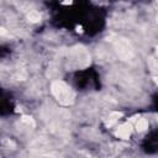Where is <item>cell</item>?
<instances>
[{
	"label": "cell",
	"instance_id": "9",
	"mask_svg": "<svg viewBox=\"0 0 158 158\" xmlns=\"http://www.w3.org/2000/svg\"><path fill=\"white\" fill-rule=\"evenodd\" d=\"M156 53H157V56H158V47L156 48Z\"/></svg>",
	"mask_w": 158,
	"mask_h": 158
},
{
	"label": "cell",
	"instance_id": "3",
	"mask_svg": "<svg viewBox=\"0 0 158 158\" xmlns=\"http://www.w3.org/2000/svg\"><path fill=\"white\" fill-rule=\"evenodd\" d=\"M131 132H132V126H131V123L127 122V123H123V125L118 126V128L116 131V136L122 138V139H127L130 137Z\"/></svg>",
	"mask_w": 158,
	"mask_h": 158
},
{
	"label": "cell",
	"instance_id": "5",
	"mask_svg": "<svg viewBox=\"0 0 158 158\" xmlns=\"http://www.w3.org/2000/svg\"><path fill=\"white\" fill-rule=\"evenodd\" d=\"M27 19H28L31 22H38V21L41 20V15H40L38 11L32 10V11H30V12L27 14Z\"/></svg>",
	"mask_w": 158,
	"mask_h": 158
},
{
	"label": "cell",
	"instance_id": "7",
	"mask_svg": "<svg viewBox=\"0 0 158 158\" xmlns=\"http://www.w3.org/2000/svg\"><path fill=\"white\" fill-rule=\"evenodd\" d=\"M22 122H25V123H27V125H31V126H35V122H33V120H32V117H28V116H22Z\"/></svg>",
	"mask_w": 158,
	"mask_h": 158
},
{
	"label": "cell",
	"instance_id": "8",
	"mask_svg": "<svg viewBox=\"0 0 158 158\" xmlns=\"http://www.w3.org/2000/svg\"><path fill=\"white\" fill-rule=\"evenodd\" d=\"M6 33V31H5V28L4 27H1V35H5Z\"/></svg>",
	"mask_w": 158,
	"mask_h": 158
},
{
	"label": "cell",
	"instance_id": "6",
	"mask_svg": "<svg viewBox=\"0 0 158 158\" xmlns=\"http://www.w3.org/2000/svg\"><path fill=\"white\" fill-rule=\"evenodd\" d=\"M120 116H121V114H120V112H114V114L111 115V117H110V120L107 121V123H106V125L111 126V125H112V123H114V122H115Z\"/></svg>",
	"mask_w": 158,
	"mask_h": 158
},
{
	"label": "cell",
	"instance_id": "1",
	"mask_svg": "<svg viewBox=\"0 0 158 158\" xmlns=\"http://www.w3.org/2000/svg\"><path fill=\"white\" fill-rule=\"evenodd\" d=\"M51 91L54 95V98L58 100L59 104L62 105H70L74 101V91L69 85H67L62 80H54L51 85Z\"/></svg>",
	"mask_w": 158,
	"mask_h": 158
},
{
	"label": "cell",
	"instance_id": "4",
	"mask_svg": "<svg viewBox=\"0 0 158 158\" xmlns=\"http://www.w3.org/2000/svg\"><path fill=\"white\" fill-rule=\"evenodd\" d=\"M148 128V121L146 118H138V121L136 122V130L138 132H143Z\"/></svg>",
	"mask_w": 158,
	"mask_h": 158
},
{
	"label": "cell",
	"instance_id": "2",
	"mask_svg": "<svg viewBox=\"0 0 158 158\" xmlns=\"http://www.w3.org/2000/svg\"><path fill=\"white\" fill-rule=\"evenodd\" d=\"M115 48L117 54L122 58V59H128L132 57V48L130 46V43L125 40V38H116L115 41Z\"/></svg>",
	"mask_w": 158,
	"mask_h": 158
}]
</instances>
